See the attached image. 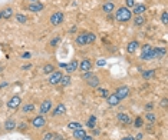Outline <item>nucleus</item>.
I'll use <instances>...</instances> for the list:
<instances>
[{"label": "nucleus", "mask_w": 168, "mask_h": 140, "mask_svg": "<svg viewBox=\"0 0 168 140\" xmlns=\"http://www.w3.org/2000/svg\"><path fill=\"white\" fill-rule=\"evenodd\" d=\"M115 17L116 20L119 22V23H125V22H129L131 17H132V13H131V10L128 7H119V9L116 10V13H115Z\"/></svg>", "instance_id": "f257e3e1"}, {"label": "nucleus", "mask_w": 168, "mask_h": 140, "mask_svg": "<svg viewBox=\"0 0 168 140\" xmlns=\"http://www.w3.org/2000/svg\"><path fill=\"white\" fill-rule=\"evenodd\" d=\"M63 19H65L63 13H62V11H56V13H53V14L50 16L49 22H50V24H53V26H59V24H62Z\"/></svg>", "instance_id": "f03ea898"}, {"label": "nucleus", "mask_w": 168, "mask_h": 140, "mask_svg": "<svg viewBox=\"0 0 168 140\" xmlns=\"http://www.w3.org/2000/svg\"><path fill=\"white\" fill-rule=\"evenodd\" d=\"M151 50H152V46L151 45H145V46H142L141 49V60H152V56H151Z\"/></svg>", "instance_id": "7ed1b4c3"}, {"label": "nucleus", "mask_w": 168, "mask_h": 140, "mask_svg": "<svg viewBox=\"0 0 168 140\" xmlns=\"http://www.w3.org/2000/svg\"><path fill=\"white\" fill-rule=\"evenodd\" d=\"M45 124H46V119H45V116H43V114H39V116H36V117H33V119H32V126H33L35 129L45 127Z\"/></svg>", "instance_id": "20e7f679"}, {"label": "nucleus", "mask_w": 168, "mask_h": 140, "mask_svg": "<svg viewBox=\"0 0 168 140\" xmlns=\"http://www.w3.org/2000/svg\"><path fill=\"white\" fill-rule=\"evenodd\" d=\"M45 9V4L40 3V1H30V4L28 6V10L32 11V13H39Z\"/></svg>", "instance_id": "39448f33"}, {"label": "nucleus", "mask_w": 168, "mask_h": 140, "mask_svg": "<svg viewBox=\"0 0 168 140\" xmlns=\"http://www.w3.org/2000/svg\"><path fill=\"white\" fill-rule=\"evenodd\" d=\"M115 94L119 97V100H124V99H127L128 96H129V89H128V86H119L118 89H116V92Z\"/></svg>", "instance_id": "423d86ee"}, {"label": "nucleus", "mask_w": 168, "mask_h": 140, "mask_svg": "<svg viewBox=\"0 0 168 140\" xmlns=\"http://www.w3.org/2000/svg\"><path fill=\"white\" fill-rule=\"evenodd\" d=\"M60 77H62V72H59V70H55L53 73H50L49 75V83L52 84V86H55V84H59L60 82Z\"/></svg>", "instance_id": "0eeeda50"}, {"label": "nucleus", "mask_w": 168, "mask_h": 140, "mask_svg": "<svg viewBox=\"0 0 168 140\" xmlns=\"http://www.w3.org/2000/svg\"><path fill=\"white\" fill-rule=\"evenodd\" d=\"M20 104H22V99H20V96L16 94V96H13L9 102H7V107L12 109V110H15V109H17Z\"/></svg>", "instance_id": "6e6552de"}, {"label": "nucleus", "mask_w": 168, "mask_h": 140, "mask_svg": "<svg viewBox=\"0 0 168 140\" xmlns=\"http://www.w3.org/2000/svg\"><path fill=\"white\" fill-rule=\"evenodd\" d=\"M91 69H92V62H91V59H84L81 63H79V70L85 73V72H91Z\"/></svg>", "instance_id": "1a4fd4ad"}, {"label": "nucleus", "mask_w": 168, "mask_h": 140, "mask_svg": "<svg viewBox=\"0 0 168 140\" xmlns=\"http://www.w3.org/2000/svg\"><path fill=\"white\" fill-rule=\"evenodd\" d=\"M145 11H147V6L142 4V3H138V4H135V6L132 7V11H131V13H134L135 16H142Z\"/></svg>", "instance_id": "9d476101"}, {"label": "nucleus", "mask_w": 168, "mask_h": 140, "mask_svg": "<svg viewBox=\"0 0 168 140\" xmlns=\"http://www.w3.org/2000/svg\"><path fill=\"white\" fill-rule=\"evenodd\" d=\"M164 55H165V49H164V47H152V50H151L152 60H154V59H161Z\"/></svg>", "instance_id": "9b49d317"}, {"label": "nucleus", "mask_w": 168, "mask_h": 140, "mask_svg": "<svg viewBox=\"0 0 168 140\" xmlns=\"http://www.w3.org/2000/svg\"><path fill=\"white\" fill-rule=\"evenodd\" d=\"M63 67L66 69L68 75H71V73H73V72H76V70H78L79 63H78V60H71V62H69V63H66Z\"/></svg>", "instance_id": "f8f14e48"}, {"label": "nucleus", "mask_w": 168, "mask_h": 140, "mask_svg": "<svg viewBox=\"0 0 168 140\" xmlns=\"http://www.w3.org/2000/svg\"><path fill=\"white\" fill-rule=\"evenodd\" d=\"M86 84H88L89 87H99L101 80H99V77H98L96 75H92L91 77H88V79H86Z\"/></svg>", "instance_id": "ddd939ff"}, {"label": "nucleus", "mask_w": 168, "mask_h": 140, "mask_svg": "<svg viewBox=\"0 0 168 140\" xmlns=\"http://www.w3.org/2000/svg\"><path fill=\"white\" fill-rule=\"evenodd\" d=\"M106 102H108V104L111 106V107H115V106H118L119 104V97L116 96L115 93H109V96L106 97Z\"/></svg>", "instance_id": "4468645a"}, {"label": "nucleus", "mask_w": 168, "mask_h": 140, "mask_svg": "<svg viewBox=\"0 0 168 140\" xmlns=\"http://www.w3.org/2000/svg\"><path fill=\"white\" fill-rule=\"evenodd\" d=\"M65 113H66V106L63 103L56 104L55 109L52 110V114H53V116H62V114H65Z\"/></svg>", "instance_id": "2eb2a0df"}, {"label": "nucleus", "mask_w": 168, "mask_h": 140, "mask_svg": "<svg viewBox=\"0 0 168 140\" xmlns=\"http://www.w3.org/2000/svg\"><path fill=\"white\" fill-rule=\"evenodd\" d=\"M138 47H140V43H138L137 40H132V42H129V43L127 45V52H128L129 55H134V53L138 50Z\"/></svg>", "instance_id": "dca6fc26"}, {"label": "nucleus", "mask_w": 168, "mask_h": 140, "mask_svg": "<svg viewBox=\"0 0 168 140\" xmlns=\"http://www.w3.org/2000/svg\"><path fill=\"white\" fill-rule=\"evenodd\" d=\"M116 117H118V121L119 123H122V124H129L131 123V119H129V114H127V113H118L116 114Z\"/></svg>", "instance_id": "f3484780"}, {"label": "nucleus", "mask_w": 168, "mask_h": 140, "mask_svg": "<svg viewBox=\"0 0 168 140\" xmlns=\"http://www.w3.org/2000/svg\"><path fill=\"white\" fill-rule=\"evenodd\" d=\"M102 10H103V13H106V14H111L112 11L115 10V3H113V1H106V3H103Z\"/></svg>", "instance_id": "a211bd4d"}, {"label": "nucleus", "mask_w": 168, "mask_h": 140, "mask_svg": "<svg viewBox=\"0 0 168 140\" xmlns=\"http://www.w3.org/2000/svg\"><path fill=\"white\" fill-rule=\"evenodd\" d=\"M50 109H52V102L50 100H45L40 104V114H46L47 112H50Z\"/></svg>", "instance_id": "6ab92c4d"}, {"label": "nucleus", "mask_w": 168, "mask_h": 140, "mask_svg": "<svg viewBox=\"0 0 168 140\" xmlns=\"http://www.w3.org/2000/svg\"><path fill=\"white\" fill-rule=\"evenodd\" d=\"M155 76V69H148V70H144L142 72V79L148 80V79H152Z\"/></svg>", "instance_id": "aec40b11"}, {"label": "nucleus", "mask_w": 168, "mask_h": 140, "mask_svg": "<svg viewBox=\"0 0 168 140\" xmlns=\"http://www.w3.org/2000/svg\"><path fill=\"white\" fill-rule=\"evenodd\" d=\"M75 42H76V45H78V46H85V45H86V37H85V33L78 34L76 39H75Z\"/></svg>", "instance_id": "412c9836"}, {"label": "nucleus", "mask_w": 168, "mask_h": 140, "mask_svg": "<svg viewBox=\"0 0 168 140\" xmlns=\"http://www.w3.org/2000/svg\"><path fill=\"white\" fill-rule=\"evenodd\" d=\"M1 16H3V19L9 20L12 16H13V9L12 7H6V9L1 10Z\"/></svg>", "instance_id": "4be33fe9"}, {"label": "nucleus", "mask_w": 168, "mask_h": 140, "mask_svg": "<svg viewBox=\"0 0 168 140\" xmlns=\"http://www.w3.org/2000/svg\"><path fill=\"white\" fill-rule=\"evenodd\" d=\"M86 134V131L81 127V129H76V130H73V137L76 140H81V139H84V136Z\"/></svg>", "instance_id": "5701e85b"}, {"label": "nucleus", "mask_w": 168, "mask_h": 140, "mask_svg": "<svg viewBox=\"0 0 168 140\" xmlns=\"http://www.w3.org/2000/svg\"><path fill=\"white\" fill-rule=\"evenodd\" d=\"M86 126L89 127V129H95L96 127V116H89V119L86 120Z\"/></svg>", "instance_id": "b1692460"}, {"label": "nucleus", "mask_w": 168, "mask_h": 140, "mask_svg": "<svg viewBox=\"0 0 168 140\" xmlns=\"http://www.w3.org/2000/svg\"><path fill=\"white\" fill-rule=\"evenodd\" d=\"M85 37H86V45H91V43H93L95 40H96V34L95 33H88V32H85Z\"/></svg>", "instance_id": "393cba45"}, {"label": "nucleus", "mask_w": 168, "mask_h": 140, "mask_svg": "<svg viewBox=\"0 0 168 140\" xmlns=\"http://www.w3.org/2000/svg\"><path fill=\"white\" fill-rule=\"evenodd\" d=\"M42 72H43L45 75H50V73H53V72H55V66H53V65H50V63H47V65L43 66Z\"/></svg>", "instance_id": "a878e982"}, {"label": "nucleus", "mask_w": 168, "mask_h": 140, "mask_svg": "<svg viewBox=\"0 0 168 140\" xmlns=\"http://www.w3.org/2000/svg\"><path fill=\"white\" fill-rule=\"evenodd\" d=\"M16 127V121L13 120V119H9V120H6V123H4V129L6 130H13Z\"/></svg>", "instance_id": "bb28decb"}, {"label": "nucleus", "mask_w": 168, "mask_h": 140, "mask_svg": "<svg viewBox=\"0 0 168 140\" xmlns=\"http://www.w3.org/2000/svg\"><path fill=\"white\" fill-rule=\"evenodd\" d=\"M134 24L135 26H144L145 24V17L144 16H135L134 17Z\"/></svg>", "instance_id": "cd10ccee"}, {"label": "nucleus", "mask_w": 168, "mask_h": 140, "mask_svg": "<svg viewBox=\"0 0 168 140\" xmlns=\"http://www.w3.org/2000/svg\"><path fill=\"white\" fill-rule=\"evenodd\" d=\"M59 84H62V86H69V84H71V76H69V75H65V76L62 75Z\"/></svg>", "instance_id": "c85d7f7f"}, {"label": "nucleus", "mask_w": 168, "mask_h": 140, "mask_svg": "<svg viewBox=\"0 0 168 140\" xmlns=\"http://www.w3.org/2000/svg\"><path fill=\"white\" fill-rule=\"evenodd\" d=\"M22 110H23V113L33 112V110H35V104H32V103H26V104L22 106Z\"/></svg>", "instance_id": "c756f323"}, {"label": "nucleus", "mask_w": 168, "mask_h": 140, "mask_svg": "<svg viewBox=\"0 0 168 140\" xmlns=\"http://www.w3.org/2000/svg\"><path fill=\"white\" fill-rule=\"evenodd\" d=\"M16 20H17L20 24H25V23L28 22V17H26L25 14H22V13H17V14H16Z\"/></svg>", "instance_id": "7c9ffc66"}, {"label": "nucleus", "mask_w": 168, "mask_h": 140, "mask_svg": "<svg viewBox=\"0 0 168 140\" xmlns=\"http://www.w3.org/2000/svg\"><path fill=\"white\" fill-rule=\"evenodd\" d=\"M68 127H69L71 130H76V129H81V127H82V124H81V123H78V121H71V123L68 124Z\"/></svg>", "instance_id": "2f4dec72"}, {"label": "nucleus", "mask_w": 168, "mask_h": 140, "mask_svg": "<svg viewBox=\"0 0 168 140\" xmlns=\"http://www.w3.org/2000/svg\"><path fill=\"white\" fill-rule=\"evenodd\" d=\"M96 93L99 94L101 97H105V99H106V97L109 96V90H106V89H98V92H96Z\"/></svg>", "instance_id": "473e14b6"}, {"label": "nucleus", "mask_w": 168, "mask_h": 140, "mask_svg": "<svg viewBox=\"0 0 168 140\" xmlns=\"http://www.w3.org/2000/svg\"><path fill=\"white\" fill-rule=\"evenodd\" d=\"M161 22H162V24H168V11H162V14H161Z\"/></svg>", "instance_id": "72a5a7b5"}, {"label": "nucleus", "mask_w": 168, "mask_h": 140, "mask_svg": "<svg viewBox=\"0 0 168 140\" xmlns=\"http://www.w3.org/2000/svg\"><path fill=\"white\" fill-rule=\"evenodd\" d=\"M147 120L151 121V123H154V121L157 120V117H155V114H154L152 112H148L147 113Z\"/></svg>", "instance_id": "f704fd0d"}, {"label": "nucleus", "mask_w": 168, "mask_h": 140, "mask_svg": "<svg viewBox=\"0 0 168 140\" xmlns=\"http://www.w3.org/2000/svg\"><path fill=\"white\" fill-rule=\"evenodd\" d=\"M53 137H55V134H53V133H50V131H47V133L43 134V139H42V140H53Z\"/></svg>", "instance_id": "c9c22d12"}, {"label": "nucleus", "mask_w": 168, "mask_h": 140, "mask_svg": "<svg viewBox=\"0 0 168 140\" xmlns=\"http://www.w3.org/2000/svg\"><path fill=\"white\" fill-rule=\"evenodd\" d=\"M134 6H135V0H125V7L132 9Z\"/></svg>", "instance_id": "e433bc0d"}, {"label": "nucleus", "mask_w": 168, "mask_h": 140, "mask_svg": "<svg viewBox=\"0 0 168 140\" xmlns=\"http://www.w3.org/2000/svg\"><path fill=\"white\" fill-rule=\"evenodd\" d=\"M134 126H135L137 129H141V127H142V119H141V117H137V119H135V123H134Z\"/></svg>", "instance_id": "4c0bfd02"}, {"label": "nucleus", "mask_w": 168, "mask_h": 140, "mask_svg": "<svg viewBox=\"0 0 168 140\" xmlns=\"http://www.w3.org/2000/svg\"><path fill=\"white\" fill-rule=\"evenodd\" d=\"M59 42H60V37H59V36L55 37V39H52V40H50V46H56Z\"/></svg>", "instance_id": "58836bf2"}, {"label": "nucleus", "mask_w": 168, "mask_h": 140, "mask_svg": "<svg viewBox=\"0 0 168 140\" xmlns=\"http://www.w3.org/2000/svg\"><path fill=\"white\" fill-rule=\"evenodd\" d=\"M92 75H93L92 72H85L84 75H82V79H84V80H86L88 77H91V76H92Z\"/></svg>", "instance_id": "ea45409f"}, {"label": "nucleus", "mask_w": 168, "mask_h": 140, "mask_svg": "<svg viewBox=\"0 0 168 140\" xmlns=\"http://www.w3.org/2000/svg\"><path fill=\"white\" fill-rule=\"evenodd\" d=\"M159 106H161V107H167V106H168V100H167V99H162L161 103H159Z\"/></svg>", "instance_id": "a19ab883"}, {"label": "nucleus", "mask_w": 168, "mask_h": 140, "mask_svg": "<svg viewBox=\"0 0 168 140\" xmlns=\"http://www.w3.org/2000/svg\"><path fill=\"white\" fill-rule=\"evenodd\" d=\"M96 65H98V66H99V67H101V66H105V65H106V62H105L103 59H99V60L96 62Z\"/></svg>", "instance_id": "79ce46f5"}, {"label": "nucleus", "mask_w": 168, "mask_h": 140, "mask_svg": "<svg viewBox=\"0 0 168 140\" xmlns=\"http://www.w3.org/2000/svg\"><path fill=\"white\" fill-rule=\"evenodd\" d=\"M81 140H93V137H92V136H88V134H85L84 139H81Z\"/></svg>", "instance_id": "37998d69"}, {"label": "nucleus", "mask_w": 168, "mask_h": 140, "mask_svg": "<svg viewBox=\"0 0 168 140\" xmlns=\"http://www.w3.org/2000/svg\"><path fill=\"white\" fill-rule=\"evenodd\" d=\"M134 139H135V140H142V133H138V134H137Z\"/></svg>", "instance_id": "c03bdc74"}, {"label": "nucleus", "mask_w": 168, "mask_h": 140, "mask_svg": "<svg viewBox=\"0 0 168 140\" xmlns=\"http://www.w3.org/2000/svg\"><path fill=\"white\" fill-rule=\"evenodd\" d=\"M152 107H154V106H152V103H148V104L145 106V109H147V110H152Z\"/></svg>", "instance_id": "a18cd8bd"}, {"label": "nucleus", "mask_w": 168, "mask_h": 140, "mask_svg": "<svg viewBox=\"0 0 168 140\" xmlns=\"http://www.w3.org/2000/svg\"><path fill=\"white\" fill-rule=\"evenodd\" d=\"M30 67H32V65H25V66H22V70H28Z\"/></svg>", "instance_id": "49530a36"}, {"label": "nucleus", "mask_w": 168, "mask_h": 140, "mask_svg": "<svg viewBox=\"0 0 168 140\" xmlns=\"http://www.w3.org/2000/svg\"><path fill=\"white\" fill-rule=\"evenodd\" d=\"M23 59H28V57H30V53H23Z\"/></svg>", "instance_id": "de8ad7c7"}, {"label": "nucleus", "mask_w": 168, "mask_h": 140, "mask_svg": "<svg viewBox=\"0 0 168 140\" xmlns=\"http://www.w3.org/2000/svg\"><path fill=\"white\" fill-rule=\"evenodd\" d=\"M121 140H135L134 137H131V136H128V137H124V139H121Z\"/></svg>", "instance_id": "09e8293b"}, {"label": "nucleus", "mask_w": 168, "mask_h": 140, "mask_svg": "<svg viewBox=\"0 0 168 140\" xmlns=\"http://www.w3.org/2000/svg\"><path fill=\"white\" fill-rule=\"evenodd\" d=\"M0 19H3V16H1V11H0Z\"/></svg>", "instance_id": "8fccbe9b"}, {"label": "nucleus", "mask_w": 168, "mask_h": 140, "mask_svg": "<svg viewBox=\"0 0 168 140\" xmlns=\"http://www.w3.org/2000/svg\"><path fill=\"white\" fill-rule=\"evenodd\" d=\"M30 1H37V0H30Z\"/></svg>", "instance_id": "3c124183"}, {"label": "nucleus", "mask_w": 168, "mask_h": 140, "mask_svg": "<svg viewBox=\"0 0 168 140\" xmlns=\"http://www.w3.org/2000/svg\"><path fill=\"white\" fill-rule=\"evenodd\" d=\"M108 1H112V0H108Z\"/></svg>", "instance_id": "603ef678"}]
</instances>
